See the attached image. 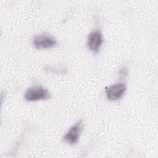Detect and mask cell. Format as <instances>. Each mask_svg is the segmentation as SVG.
I'll return each instance as SVG.
<instances>
[{
  "mask_svg": "<svg viewBox=\"0 0 158 158\" xmlns=\"http://www.w3.org/2000/svg\"><path fill=\"white\" fill-rule=\"evenodd\" d=\"M103 42L102 36L100 31L95 30L90 33L87 39V45L91 51L98 52Z\"/></svg>",
  "mask_w": 158,
  "mask_h": 158,
  "instance_id": "obj_5",
  "label": "cell"
},
{
  "mask_svg": "<svg viewBox=\"0 0 158 158\" xmlns=\"http://www.w3.org/2000/svg\"><path fill=\"white\" fill-rule=\"evenodd\" d=\"M24 98L28 101H36L48 99L51 98V95L47 89L41 86H35L27 89Z\"/></svg>",
  "mask_w": 158,
  "mask_h": 158,
  "instance_id": "obj_1",
  "label": "cell"
},
{
  "mask_svg": "<svg viewBox=\"0 0 158 158\" xmlns=\"http://www.w3.org/2000/svg\"><path fill=\"white\" fill-rule=\"evenodd\" d=\"M126 91V85L123 83H117L106 88L107 98L110 101H115L121 98Z\"/></svg>",
  "mask_w": 158,
  "mask_h": 158,
  "instance_id": "obj_4",
  "label": "cell"
},
{
  "mask_svg": "<svg viewBox=\"0 0 158 158\" xmlns=\"http://www.w3.org/2000/svg\"><path fill=\"white\" fill-rule=\"evenodd\" d=\"M33 44L36 49H49L56 45V40L49 35H39L34 37Z\"/></svg>",
  "mask_w": 158,
  "mask_h": 158,
  "instance_id": "obj_3",
  "label": "cell"
},
{
  "mask_svg": "<svg viewBox=\"0 0 158 158\" xmlns=\"http://www.w3.org/2000/svg\"><path fill=\"white\" fill-rule=\"evenodd\" d=\"M83 128L82 120L78 121L75 125L70 128L68 131L63 136V141L73 145L75 144L80 138Z\"/></svg>",
  "mask_w": 158,
  "mask_h": 158,
  "instance_id": "obj_2",
  "label": "cell"
}]
</instances>
